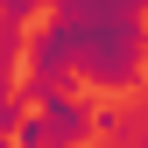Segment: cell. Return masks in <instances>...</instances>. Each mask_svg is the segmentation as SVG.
<instances>
[{"instance_id": "2", "label": "cell", "mask_w": 148, "mask_h": 148, "mask_svg": "<svg viewBox=\"0 0 148 148\" xmlns=\"http://www.w3.org/2000/svg\"><path fill=\"white\" fill-rule=\"evenodd\" d=\"M134 127H141V113H134V106H99V113H92V134H113V141H134Z\"/></svg>"}, {"instance_id": "1", "label": "cell", "mask_w": 148, "mask_h": 148, "mask_svg": "<svg viewBox=\"0 0 148 148\" xmlns=\"http://www.w3.org/2000/svg\"><path fill=\"white\" fill-rule=\"evenodd\" d=\"M141 64H148V21H141V14H120V7L71 14V78H78V85L120 99V92H134Z\"/></svg>"}, {"instance_id": "3", "label": "cell", "mask_w": 148, "mask_h": 148, "mask_svg": "<svg viewBox=\"0 0 148 148\" xmlns=\"http://www.w3.org/2000/svg\"><path fill=\"white\" fill-rule=\"evenodd\" d=\"M35 7H42V0H0V21H21V28H28Z\"/></svg>"}, {"instance_id": "4", "label": "cell", "mask_w": 148, "mask_h": 148, "mask_svg": "<svg viewBox=\"0 0 148 148\" xmlns=\"http://www.w3.org/2000/svg\"><path fill=\"white\" fill-rule=\"evenodd\" d=\"M134 141H148V113H141V127H134Z\"/></svg>"}]
</instances>
